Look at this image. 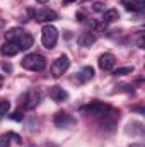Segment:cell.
<instances>
[{"mask_svg":"<svg viewBox=\"0 0 145 147\" xmlns=\"http://www.w3.org/2000/svg\"><path fill=\"white\" fill-rule=\"evenodd\" d=\"M21 65L26 69V70H31V72H41L46 69V58L39 53H29L26 55L22 60H21Z\"/></svg>","mask_w":145,"mask_h":147,"instance_id":"obj_1","label":"cell"},{"mask_svg":"<svg viewBox=\"0 0 145 147\" xmlns=\"http://www.w3.org/2000/svg\"><path fill=\"white\" fill-rule=\"evenodd\" d=\"M118 121H119V110L108 106V110L101 115V123H99V125H101V128H103L104 132L111 134V132H114Z\"/></svg>","mask_w":145,"mask_h":147,"instance_id":"obj_2","label":"cell"},{"mask_svg":"<svg viewBox=\"0 0 145 147\" xmlns=\"http://www.w3.org/2000/svg\"><path fill=\"white\" fill-rule=\"evenodd\" d=\"M56 41H58V29L55 26H51V24L43 26V29H41V43H43V46L46 50H53Z\"/></svg>","mask_w":145,"mask_h":147,"instance_id":"obj_3","label":"cell"},{"mask_svg":"<svg viewBox=\"0 0 145 147\" xmlns=\"http://www.w3.org/2000/svg\"><path fill=\"white\" fill-rule=\"evenodd\" d=\"M41 101V91L39 89H29L22 99H21V105H22V110H34Z\"/></svg>","mask_w":145,"mask_h":147,"instance_id":"obj_4","label":"cell"},{"mask_svg":"<svg viewBox=\"0 0 145 147\" xmlns=\"http://www.w3.org/2000/svg\"><path fill=\"white\" fill-rule=\"evenodd\" d=\"M29 14H31V17L36 21V22H53V21H56L58 19V14L55 12V10H51V9H39V10H29Z\"/></svg>","mask_w":145,"mask_h":147,"instance_id":"obj_5","label":"cell"},{"mask_svg":"<svg viewBox=\"0 0 145 147\" xmlns=\"http://www.w3.org/2000/svg\"><path fill=\"white\" fill-rule=\"evenodd\" d=\"M68 67H70V58L67 55H60L51 65V75L53 77H62L68 70Z\"/></svg>","mask_w":145,"mask_h":147,"instance_id":"obj_6","label":"cell"},{"mask_svg":"<svg viewBox=\"0 0 145 147\" xmlns=\"http://www.w3.org/2000/svg\"><path fill=\"white\" fill-rule=\"evenodd\" d=\"M53 123H55L58 128H70V127H73V125L77 123V120L73 118L72 115H68V113H65V111H60V113L55 115Z\"/></svg>","mask_w":145,"mask_h":147,"instance_id":"obj_7","label":"cell"},{"mask_svg":"<svg viewBox=\"0 0 145 147\" xmlns=\"http://www.w3.org/2000/svg\"><path fill=\"white\" fill-rule=\"evenodd\" d=\"M106 110H108V105L99 103V101H92V103H89L87 106H82V108H80L82 113L91 115V116H101Z\"/></svg>","mask_w":145,"mask_h":147,"instance_id":"obj_8","label":"cell"},{"mask_svg":"<svg viewBox=\"0 0 145 147\" xmlns=\"http://www.w3.org/2000/svg\"><path fill=\"white\" fill-rule=\"evenodd\" d=\"M97 63H99V67H101L103 70H113L114 65H116V57H114L113 53H104V55L99 57Z\"/></svg>","mask_w":145,"mask_h":147,"instance_id":"obj_9","label":"cell"},{"mask_svg":"<svg viewBox=\"0 0 145 147\" xmlns=\"http://www.w3.org/2000/svg\"><path fill=\"white\" fill-rule=\"evenodd\" d=\"M96 34L92 33V31H85V33H82L80 36L77 38V43H79V46H84V48H89V46H92L94 43H96Z\"/></svg>","mask_w":145,"mask_h":147,"instance_id":"obj_10","label":"cell"},{"mask_svg":"<svg viewBox=\"0 0 145 147\" xmlns=\"http://www.w3.org/2000/svg\"><path fill=\"white\" fill-rule=\"evenodd\" d=\"M17 43V46H19V50H22V51H26V50H29L31 46H33V43H34V38L31 36L28 31H24L21 36H19V39L15 41Z\"/></svg>","mask_w":145,"mask_h":147,"instance_id":"obj_11","label":"cell"},{"mask_svg":"<svg viewBox=\"0 0 145 147\" xmlns=\"http://www.w3.org/2000/svg\"><path fill=\"white\" fill-rule=\"evenodd\" d=\"M125 134H126V135H132V137H135V135H144L145 134V127L140 123V121H132V123L126 125Z\"/></svg>","mask_w":145,"mask_h":147,"instance_id":"obj_12","label":"cell"},{"mask_svg":"<svg viewBox=\"0 0 145 147\" xmlns=\"http://www.w3.org/2000/svg\"><path fill=\"white\" fill-rule=\"evenodd\" d=\"M121 3L125 5L126 10L132 12H144L145 9V0H121Z\"/></svg>","mask_w":145,"mask_h":147,"instance_id":"obj_13","label":"cell"},{"mask_svg":"<svg viewBox=\"0 0 145 147\" xmlns=\"http://www.w3.org/2000/svg\"><path fill=\"white\" fill-rule=\"evenodd\" d=\"M50 96H51V99L56 101V103H62V101H67V99H68V92H67L63 87H60V86H55V87L50 91Z\"/></svg>","mask_w":145,"mask_h":147,"instance_id":"obj_14","label":"cell"},{"mask_svg":"<svg viewBox=\"0 0 145 147\" xmlns=\"http://www.w3.org/2000/svg\"><path fill=\"white\" fill-rule=\"evenodd\" d=\"M0 51H2V55H5V57H14V55H17L21 50H19L17 43H14V41H7V43L2 45Z\"/></svg>","mask_w":145,"mask_h":147,"instance_id":"obj_15","label":"cell"},{"mask_svg":"<svg viewBox=\"0 0 145 147\" xmlns=\"http://www.w3.org/2000/svg\"><path fill=\"white\" fill-rule=\"evenodd\" d=\"M119 19V12L116 9H109L104 10V16H103V22L104 24H111V22H116Z\"/></svg>","mask_w":145,"mask_h":147,"instance_id":"obj_16","label":"cell"},{"mask_svg":"<svg viewBox=\"0 0 145 147\" xmlns=\"http://www.w3.org/2000/svg\"><path fill=\"white\" fill-rule=\"evenodd\" d=\"M92 77H94V69H92L91 65L82 67V70L79 72V80H80V82H87V80H91Z\"/></svg>","mask_w":145,"mask_h":147,"instance_id":"obj_17","label":"cell"},{"mask_svg":"<svg viewBox=\"0 0 145 147\" xmlns=\"http://www.w3.org/2000/svg\"><path fill=\"white\" fill-rule=\"evenodd\" d=\"M22 33H24V29H21V28H12V29H9V31L5 33V39H7V41H14V43H15Z\"/></svg>","mask_w":145,"mask_h":147,"instance_id":"obj_18","label":"cell"},{"mask_svg":"<svg viewBox=\"0 0 145 147\" xmlns=\"http://www.w3.org/2000/svg\"><path fill=\"white\" fill-rule=\"evenodd\" d=\"M9 110H10V103L7 99L0 101V118H3L5 115H9Z\"/></svg>","mask_w":145,"mask_h":147,"instance_id":"obj_19","label":"cell"},{"mask_svg":"<svg viewBox=\"0 0 145 147\" xmlns=\"http://www.w3.org/2000/svg\"><path fill=\"white\" fill-rule=\"evenodd\" d=\"M133 72V67H121V69H116L113 75L114 77H121V75H126V74H132Z\"/></svg>","mask_w":145,"mask_h":147,"instance_id":"obj_20","label":"cell"},{"mask_svg":"<svg viewBox=\"0 0 145 147\" xmlns=\"http://www.w3.org/2000/svg\"><path fill=\"white\" fill-rule=\"evenodd\" d=\"M10 132L9 134H2L0 135V147H10Z\"/></svg>","mask_w":145,"mask_h":147,"instance_id":"obj_21","label":"cell"},{"mask_svg":"<svg viewBox=\"0 0 145 147\" xmlns=\"http://www.w3.org/2000/svg\"><path fill=\"white\" fill-rule=\"evenodd\" d=\"M92 9H94L96 12H103V10H104V3H103V2H94V3H92Z\"/></svg>","mask_w":145,"mask_h":147,"instance_id":"obj_22","label":"cell"},{"mask_svg":"<svg viewBox=\"0 0 145 147\" xmlns=\"http://www.w3.org/2000/svg\"><path fill=\"white\" fill-rule=\"evenodd\" d=\"M10 118H12V120H15V121H22L24 115H21V110H19V111H15V113H14V115H12Z\"/></svg>","mask_w":145,"mask_h":147,"instance_id":"obj_23","label":"cell"},{"mask_svg":"<svg viewBox=\"0 0 145 147\" xmlns=\"http://www.w3.org/2000/svg\"><path fill=\"white\" fill-rule=\"evenodd\" d=\"M132 111H137V113H140V115H144L145 113L144 106H135V108H132Z\"/></svg>","mask_w":145,"mask_h":147,"instance_id":"obj_24","label":"cell"},{"mask_svg":"<svg viewBox=\"0 0 145 147\" xmlns=\"http://www.w3.org/2000/svg\"><path fill=\"white\" fill-rule=\"evenodd\" d=\"M137 43H138V48H144V36H142V34L138 36V41H137Z\"/></svg>","mask_w":145,"mask_h":147,"instance_id":"obj_25","label":"cell"},{"mask_svg":"<svg viewBox=\"0 0 145 147\" xmlns=\"http://www.w3.org/2000/svg\"><path fill=\"white\" fill-rule=\"evenodd\" d=\"M128 147H145V144H142V142H137V144H132V146Z\"/></svg>","mask_w":145,"mask_h":147,"instance_id":"obj_26","label":"cell"},{"mask_svg":"<svg viewBox=\"0 0 145 147\" xmlns=\"http://www.w3.org/2000/svg\"><path fill=\"white\" fill-rule=\"evenodd\" d=\"M3 70H9V72H10V70H12V67H10V65H3Z\"/></svg>","mask_w":145,"mask_h":147,"instance_id":"obj_27","label":"cell"},{"mask_svg":"<svg viewBox=\"0 0 145 147\" xmlns=\"http://www.w3.org/2000/svg\"><path fill=\"white\" fill-rule=\"evenodd\" d=\"M72 2H75V0H63V5H67V3H72Z\"/></svg>","mask_w":145,"mask_h":147,"instance_id":"obj_28","label":"cell"},{"mask_svg":"<svg viewBox=\"0 0 145 147\" xmlns=\"http://www.w3.org/2000/svg\"><path fill=\"white\" fill-rule=\"evenodd\" d=\"M38 3H46V2H50V0H36Z\"/></svg>","mask_w":145,"mask_h":147,"instance_id":"obj_29","label":"cell"},{"mask_svg":"<svg viewBox=\"0 0 145 147\" xmlns=\"http://www.w3.org/2000/svg\"><path fill=\"white\" fill-rule=\"evenodd\" d=\"M2 80H3V75H2V74H0V82H2Z\"/></svg>","mask_w":145,"mask_h":147,"instance_id":"obj_30","label":"cell"}]
</instances>
